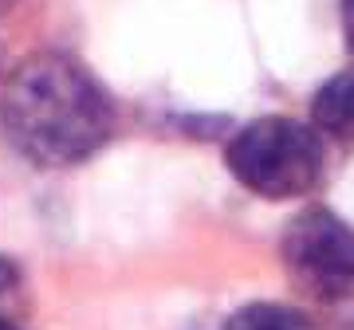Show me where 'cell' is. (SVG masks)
<instances>
[{
	"instance_id": "cell-1",
	"label": "cell",
	"mask_w": 354,
	"mask_h": 330,
	"mask_svg": "<svg viewBox=\"0 0 354 330\" xmlns=\"http://www.w3.org/2000/svg\"><path fill=\"white\" fill-rule=\"evenodd\" d=\"M0 126L28 162L64 169L87 162L111 138L114 110L83 64L59 51H39L4 79Z\"/></svg>"
},
{
	"instance_id": "cell-5",
	"label": "cell",
	"mask_w": 354,
	"mask_h": 330,
	"mask_svg": "<svg viewBox=\"0 0 354 330\" xmlns=\"http://www.w3.org/2000/svg\"><path fill=\"white\" fill-rule=\"evenodd\" d=\"M225 330H315V322L283 303H248L228 318Z\"/></svg>"
},
{
	"instance_id": "cell-4",
	"label": "cell",
	"mask_w": 354,
	"mask_h": 330,
	"mask_svg": "<svg viewBox=\"0 0 354 330\" xmlns=\"http://www.w3.org/2000/svg\"><path fill=\"white\" fill-rule=\"evenodd\" d=\"M311 118H315L319 134L330 138H354V67L342 75L327 79L311 102Z\"/></svg>"
},
{
	"instance_id": "cell-8",
	"label": "cell",
	"mask_w": 354,
	"mask_h": 330,
	"mask_svg": "<svg viewBox=\"0 0 354 330\" xmlns=\"http://www.w3.org/2000/svg\"><path fill=\"white\" fill-rule=\"evenodd\" d=\"M12 4H16V0H0V16L8 12V8H12Z\"/></svg>"
},
{
	"instance_id": "cell-3",
	"label": "cell",
	"mask_w": 354,
	"mask_h": 330,
	"mask_svg": "<svg viewBox=\"0 0 354 330\" xmlns=\"http://www.w3.org/2000/svg\"><path fill=\"white\" fill-rule=\"evenodd\" d=\"M295 287L315 299H342L354 291V229L330 208H304L279 244Z\"/></svg>"
},
{
	"instance_id": "cell-2",
	"label": "cell",
	"mask_w": 354,
	"mask_h": 330,
	"mask_svg": "<svg viewBox=\"0 0 354 330\" xmlns=\"http://www.w3.org/2000/svg\"><path fill=\"white\" fill-rule=\"evenodd\" d=\"M225 162L248 193L291 201L307 197L323 177V138L315 126L295 118H256L228 142Z\"/></svg>"
},
{
	"instance_id": "cell-6",
	"label": "cell",
	"mask_w": 354,
	"mask_h": 330,
	"mask_svg": "<svg viewBox=\"0 0 354 330\" xmlns=\"http://www.w3.org/2000/svg\"><path fill=\"white\" fill-rule=\"evenodd\" d=\"M342 36H346V48L354 51V0H342Z\"/></svg>"
},
{
	"instance_id": "cell-7",
	"label": "cell",
	"mask_w": 354,
	"mask_h": 330,
	"mask_svg": "<svg viewBox=\"0 0 354 330\" xmlns=\"http://www.w3.org/2000/svg\"><path fill=\"white\" fill-rule=\"evenodd\" d=\"M0 330H20L16 322H8V318H0Z\"/></svg>"
}]
</instances>
